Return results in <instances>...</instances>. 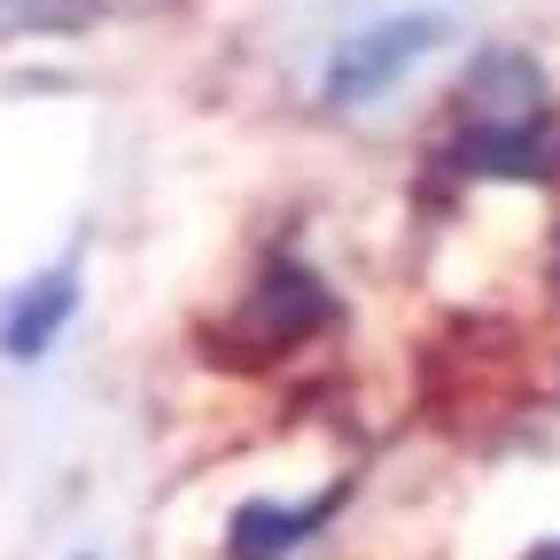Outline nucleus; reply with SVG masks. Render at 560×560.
Here are the masks:
<instances>
[{
    "label": "nucleus",
    "instance_id": "obj_6",
    "mask_svg": "<svg viewBox=\"0 0 560 560\" xmlns=\"http://www.w3.org/2000/svg\"><path fill=\"white\" fill-rule=\"evenodd\" d=\"M459 164H467V172H499V179H537V172H545V140H537V132L475 125V132L459 140Z\"/></svg>",
    "mask_w": 560,
    "mask_h": 560
},
{
    "label": "nucleus",
    "instance_id": "obj_3",
    "mask_svg": "<svg viewBox=\"0 0 560 560\" xmlns=\"http://www.w3.org/2000/svg\"><path fill=\"white\" fill-rule=\"evenodd\" d=\"M467 102H475V125H499V132H537L545 79H537V62H529V55L499 47V55H482V62H475Z\"/></svg>",
    "mask_w": 560,
    "mask_h": 560
},
{
    "label": "nucleus",
    "instance_id": "obj_1",
    "mask_svg": "<svg viewBox=\"0 0 560 560\" xmlns=\"http://www.w3.org/2000/svg\"><path fill=\"white\" fill-rule=\"evenodd\" d=\"M452 39L444 16H382V24H359L335 55H327V102H382L420 55H436Z\"/></svg>",
    "mask_w": 560,
    "mask_h": 560
},
{
    "label": "nucleus",
    "instance_id": "obj_8",
    "mask_svg": "<svg viewBox=\"0 0 560 560\" xmlns=\"http://www.w3.org/2000/svg\"><path fill=\"white\" fill-rule=\"evenodd\" d=\"M79 560H94V552H79Z\"/></svg>",
    "mask_w": 560,
    "mask_h": 560
},
{
    "label": "nucleus",
    "instance_id": "obj_4",
    "mask_svg": "<svg viewBox=\"0 0 560 560\" xmlns=\"http://www.w3.org/2000/svg\"><path fill=\"white\" fill-rule=\"evenodd\" d=\"M319 319H327V289H319L304 265H272V272L257 280V304L242 312V327L265 335V342H289V335H304V327H319Z\"/></svg>",
    "mask_w": 560,
    "mask_h": 560
},
{
    "label": "nucleus",
    "instance_id": "obj_2",
    "mask_svg": "<svg viewBox=\"0 0 560 560\" xmlns=\"http://www.w3.org/2000/svg\"><path fill=\"white\" fill-rule=\"evenodd\" d=\"M70 312H79V272L70 265L32 272L24 289L0 304V359H39V350L70 327Z\"/></svg>",
    "mask_w": 560,
    "mask_h": 560
},
{
    "label": "nucleus",
    "instance_id": "obj_7",
    "mask_svg": "<svg viewBox=\"0 0 560 560\" xmlns=\"http://www.w3.org/2000/svg\"><path fill=\"white\" fill-rule=\"evenodd\" d=\"M529 560H560V537H552V545H537V552H529Z\"/></svg>",
    "mask_w": 560,
    "mask_h": 560
},
{
    "label": "nucleus",
    "instance_id": "obj_5",
    "mask_svg": "<svg viewBox=\"0 0 560 560\" xmlns=\"http://www.w3.org/2000/svg\"><path fill=\"white\" fill-rule=\"evenodd\" d=\"M335 506V490L327 499H312V506H242L234 522H226V560H280L289 545H304L312 529H319V514Z\"/></svg>",
    "mask_w": 560,
    "mask_h": 560
}]
</instances>
